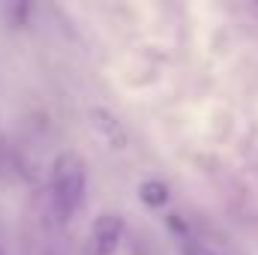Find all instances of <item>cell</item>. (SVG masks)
<instances>
[{"label": "cell", "instance_id": "6da1fadb", "mask_svg": "<svg viewBox=\"0 0 258 255\" xmlns=\"http://www.w3.org/2000/svg\"><path fill=\"white\" fill-rule=\"evenodd\" d=\"M48 195H51V213L60 225H69L81 213L87 201V162L78 150L66 147L54 156L48 174Z\"/></svg>", "mask_w": 258, "mask_h": 255}, {"label": "cell", "instance_id": "7a4b0ae2", "mask_svg": "<svg viewBox=\"0 0 258 255\" xmlns=\"http://www.w3.org/2000/svg\"><path fill=\"white\" fill-rule=\"evenodd\" d=\"M123 240V219L117 213H99L90 225L87 255H114Z\"/></svg>", "mask_w": 258, "mask_h": 255}, {"label": "cell", "instance_id": "3957f363", "mask_svg": "<svg viewBox=\"0 0 258 255\" xmlns=\"http://www.w3.org/2000/svg\"><path fill=\"white\" fill-rule=\"evenodd\" d=\"M90 120H93V126L108 138V144H111V147H126V132H123V126H120L108 111L93 108V111H90Z\"/></svg>", "mask_w": 258, "mask_h": 255}, {"label": "cell", "instance_id": "277c9868", "mask_svg": "<svg viewBox=\"0 0 258 255\" xmlns=\"http://www.w3.org/2000/svg\"><path fill=\"white\" fill-rule=\"evenodd\" d=\"M138 198L147 204V207H165L168 201V186L162 180H144L138 186Z\"/></svg>", "mask_w": 258, "mask_h": 255}, {"label": "cell", "instance_id": "5b68a950", "mask_svg": "<svg viewBox=\"0 0 258 255\" xmlns=\"http://www.w3.org/2000/svg\"><path fill=\"white\" fill-rule=\"evenodd\" d=\"M195 255H213V252H204V249H201V252H195Z\"/></svg>", "mask_w": 258, "mask_h": 255}]
</instances>
